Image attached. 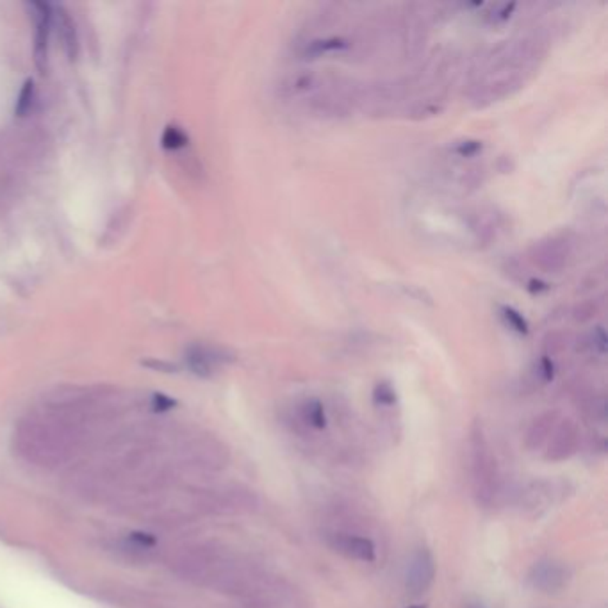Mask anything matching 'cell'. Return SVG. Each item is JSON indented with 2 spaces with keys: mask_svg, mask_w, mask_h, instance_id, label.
<instances>
[{
  "mask_svg": "<svg viewBox=\"0 0 608 608\" xmlns=\"http://www.w3.org/2000/svg\"><path fill=\"white\" fill-rule=\"evenodd\" d=\"M225 361V355L216 348L204 344H191L186 350V364L191 373L197 376L207 379L215 373V368L219 362Z\"/></svg>",
  "mask_w": 608,
  "mask_h": 608,
  "instance_id": "3957f363",
  "label": "cell"
},
{
  "mask_svg": "<svg viewBox=\"0 0 608 608\" xmlns=\"http://www.w3.org/2000/svg\"><path fill=\"white\" fill-rule=\"evenodd\" d=\"M562 578H564V575H562V571L557 568V565L555 564H543V565H539V568H536V576H533V582H536V585L541 587V589L553 590V589H557L558 585H560Z\"/></svg>",
  "mask_w": 608,
  "mask_h": 608,
  "instance_id": "8992f818",
  "label": "cell"
},
{
  "mask_svg": "<svg viewBox=\"0 0 608 608\" xmlns=\"http://www.w3.org/2000/svg\"><path fill=\"white\" fill-rule=\"evenodd\" d=\"M344 47H346V41L342 40V38H328V40H320V41H313V43H309V47H307V54L321 55V54H327V52L339 50V48H344Z\"/></svg>",
  "mask_w": 608,
  "mask_h": 608,
  "instance_id": "30bf717a",
  "label": "cell"
},
{
  "mask_svg": "<svg viewBox=\"0 0 608 608\" xmlns=\"http://www.w3.org/2000/svg\"><path fill=\"white\" fill-rule=\"evenodd\" d=\"M482 150V143L480 141H474V139H467V141L459 143V145L455 146V152L459 153V156L467 157V156H474L477 152H480Z\"/></svg>",
  "mask_w": 608,
  "mask_h": 608,
  "instance_id": "5bb4252c",
  "label": "cell"
},
{
  "mask_svg": "<svg viewBox=\"0 0 608 608\" xmlns=\"http://www.w3.org/2000/svg\"><path fill=\"white\" fill-rule=\"evenodd\" d=\"M143 366H146V368H152V369H159V371H177V366L170 364V362H163V361H146L143 362Z\"/></svg>",
  "mask_w": 608,
  "mask_h": 608,
  "instance_id": "2e32d148",
  "label": "cell"
},
{
  "mask_svg": "<svg viewBox=\"0 0 608 608\" xmlns=\"http://www.w3.org/2000/svg\"><path fill=\"white\" fill-rule=\"evenodd\" d=\"M433 575H435V564H433L432 555L426 550H419L412 555L411 562H408L405 585L411 592L421 594L423 590L430 587Z\"/></svg>",
  "mask_w": 608,
  "mask_h": 608,
  "instance_id": "7a4b0ae2",
  "label": "cell"
},
{
  "mask_svg": "<svg viewBox=\"0 0 608 608\" xmlns=\"http://www.w3.org/2000/svg\"><path fill=\"white\" fill-rule=\"evenodd\" d=\"M501 317L512 330L519 332V334H526V332H528V321L523 317V314L517 313L514 307H501Z\"/></svg>",
  "mask_w": 608,
  "mask_h": 608,
  "instance_id": "8fae6325",
  "label": "cell"
},
{
  "mask_svg": "<svg viewBox=\"0 0 608 608\" xmlns=\"http://www.w3.org/2000/svg\"><path fill=\"white\" fill-rule=\"evenodd\" d=\"M408 608H426L425 604H412V607H408Z\"/></svg>",
  "mask_w": 608,
  "mask_h": 608,
  "instance_id": "ac0fdd59",
  "label": "cell"
},
{
  "mask_svg": "<svg viewBox=\"0 0 608 608\" xmlns=\"http://www.w3.org/2000/svg\"><path fill=\"white\" fill-rule=\"evenodd\" d=\"M188 143H190V138H188L186 132L180 127H177V125H168L163 132V138H161V145L166 150L184 148Z\"/></svg>",
  "mask_w": 608,
  "mask_h": 608,
  "instance_id": "52a82bcc",
  "label": "cell"
},
{
  "mask_svg": "<svg viewBox=\"0 0 608 608\" xmlns=\"http://www.w3.org/2000/svg\"><path fill=\"white\" fill-rule=\"evenodd\" d=\"M129 539L141 548H152L156 546L157 543V539L152 536V533H145V532H132L131 536H129Z\"/></svg>",
  "mask_w": 608,
  "mask_h": 608,
  "instance_id": "9a60e30c",
  "label": "cell"
},
{
  "mask_svg": "<svg viewBox=\"0 0 608 608\" xmlns=\"http://www.w3.org/2000/svg\"><path fill=\"white\" fill-rule=\"evenodd\" d=\"M473 608H484V607H480V604H474V607H473Z\"/></svg>",
  "mask_w": 608,
  "mask_h": 608,
  "instance_id": "d6986e66",
  "label": "cell"
},
{
  "mask_svg": "<svg viewBox=\"0 0 608 608\" xmlns=\"http://www.w3.org/2000/svg\"><path fill=\"white\" fill-rule=\"evenodd\" d=\"M373 398H375V403L379 405H393L396 403V393H394L393 386L387 382L379 384L373 391Z\"/></svg>",
  "mask_w": 608,
  "mask_h": 608,
  "instance_id": "7c38bea8",
  "label": "cell"
},
{
  "mask_svg": "<svg viewBox=\"0 0 608 608\" xmlns=\"http://www.w3.org/2000/svg\"><path fill=\"white\" fill-rule=\"evenodd\" d=\"M150 401H152V408L156 412H166L177 405V401L173 400V398L166 396V394H163V393H153L152 400Z\"/></svg>",
  "mask_w": 608,
  "mask_h": 608,
  "instance_id": "4fadbf2b",
  "label": "cell"
},
{
  "mask_svg": "<svg viewBox=\"0 0 608 608\" xmlns=\"http://www.w3.org/2000/svg\"><path fill=\"white\" fill-rule=\"evenodd\" d=\"M543 375L546 380L553 379V364H551L550 359H543Z\"/></svg>",
  "mask_w": 608,
  "mask_h": 608,
  "instance_id": "e0dca14e",
  "label": "cell"
},
{
  "mask_svg": "<svg viewBox=\"0 0 608 608\" xmlns=\"http://www.w3.org/2000/svg\"><path fill=\"white\" fill-rule=\"evenodd\" d=\"M52 26L58 27V34L63 41L66 55L70 61L77 59L79 55V38H77L75 23H73L72 16L66 11L63 6H52Z\"/></svg>",
  "mask_w": 608,
  "mask_h": 608,
  "instance_id": "277c9868",
  "label": "cell"
},
{
  "mask_svg": "<svg viewBox=\"0 0 608 608\" xmlns=\"http://www.w3.org/2000/svg\"><path fill=\"white\" fill-rule=\"evenodd\" d=\"M27 8L33 13L34 26V63L41 73L47 72L48 61V38L52 31V6L47 2H29Z\"/></svg>",
  "mask_w": 608,
  "mask_h": 608,
  "instance_id": "6da1fadb",
  "label": "cell"
},
{
  "mask_svg": "<svg viewBox=\"0 0 608 608\" xmlns=\"http://www.w3.org/2000/svg\"><path fill=\"white\" fill-rule=\"evenodd\" d=\"M303 418H305V421L309 423V425H313L314 428L317 430L327 426V416H325V408L320 400L307 401L305 407H303Z\"/></svg>",
  "mask_w": 608,
  "mask_h": 608,
  "instance_id": "9c48e42d",
  "label": "cell"
},
{
  "mask_svg": "<svg viewBox=\"0 0 608 608\" xmlns=\"http://www.w3.org/2000/svg\"><path fill=\"white\" fill-rule=\"evenodd\" d=\"M339 551L357 560H375V544L366 537H341L337 541Z\"/></svg>",
  "mask_w": 608,
  "mask_h": 608,
  "instance_id": "5b68a950",
  "label": "cell"
},
{
  "mask_svg": "<svg viewBox=\"0 0 608 608\" xmlns=\"http://www.w3.org/2000/svg\"><path fill=\"white\" fill-rule=\"evenodd\" d=\"M34 95H36V88H34V80L33 79H27L26 82H23L22 89H20L18 93V99H16V106H15V113L16 116H26L27 113H29L31 106H33L34 102Z\"/></svg>",
  "mask_w": 608,
  "mask_h": 608,
  "instance_id": "ba28073f",
  "label": "cell"
}]
</instances>
